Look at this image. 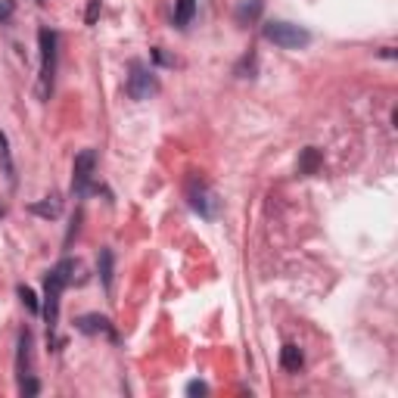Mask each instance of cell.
Masks as SVG:
<instances>
[{"instance_id":"1","label":"cell","mask_w":398,"mask_h":398,"mask_svg":"<svg viewBox=\"0 0 398 398\" xmlns=\"http://www.w3.org/2000/svg\"><path fill=\"white\" fill-rule=\"evenodd\" d=\"M75 271H78L75 258H60L44 277V305H41V314H44V321L50 327L53 345H62V339L56 336V324H60V296L66 293V286L75 280Z\"/></svg>"},{"instance_id":"2","label":"cell","mask_w":398,"mask_h":398,"mask_svg":"<svg viewBox=\"0 0 398 398\" xmlns=\"http://www.w3.org/2000/svg\"><path fill=\"white\" fill-rule=\"evenodd\" d=\"M38 47H41V81H38V97L50 100L53 93V78H56V53H60V34L53 28H41L38 32Z\"/></svg>"},{"instance_id":"3","label":"cell","mask_w":398,"mask_h":398,"mask_svg":"<svg viewBox=\"0 0 398 398\" xmlns=\"http://www.w3.org/2000/svg\"><path fill=\"white\" fill-rule=\"evenodd\" d=\"M262 34H265V41H271V44L280 47V50H302V47L311 44V32H305L302 25L284 22V19H271V22H265Z\"/></svg>"},{"instance_id":"4","label":"cell","mask_w":398,"mask_h":398,"mask_svg":"<svg viewBox=\"0 0 398 398\" xmlns=\"http://www.w3.org/2000/svg\"><path fill=\"white\" fill-rule=\"evenodd\" d=\"M93 168H97V153L93 150H81L75 156V165H72V197L84 199L91 193H97V184H93Z\"/></svg>"},{"instance_id":"5","label":"cell","mask_w":398,"mask_h":398,"mask_svg":"<svg viewBox=\"0 0 398 398\" xmlns=\"http://www.w3.org/2000/svg\"><path fill=\"white\" fill-rule=\"evenodd\" d=\"M125 91H128V97H131V100H150V97H153V93L159 91L156 72L150 69L143 60H131V62H128Z\"/></svg>"},{"instance_id":"6","label":"cell","mask_w":398,"mask_h":398,"mask_svg":"<svg viewBox=\"0 0 398 398\" xmlns=\"http://www.w3.org/2000/svg\"><path fill=\"white\" fill-rule=\"evenodd\" d=\"M187 202H190V208L199 215V218L212 221L215 215H218V197L212 193V187L206 184L199 175H193L187 180Z\"/></svg>"},{"instance_id":"7","label":"cell","mask_w":398,"mask_h":398,"mask_svg":"<svg viewBox=\"0 0 398 398\" xmlns=\"http://www.w3.org/2000/svg\"><path fill=\"white\" fill-rule=\"evenodd\" d=\"M75 330L84 333V336H97V333H103V336H110V339H119V336H115L112 321L106 314H81L75 321Z\"/></svg>"},{"instance_id":"8","label":"cell","mask_w":398,"mask_h":398,"mask_svg":"<svg viewBox=\"0 0 398 398\" xmlns=\"http://www.w3.org/2000/svg\"><path fill=\"white\" fill-rule=\"evenodd\" d=\"M16 373L19 380L32 373V330L19 333V354H16Z\"/></svg>"},{"instance_id":"9","label":"cell","mask_w":398,"mask_h":398,"mask_svg":"<svg viewBox=\"0 0 398 398\" xmlns=\"http://www.w3.org/2000/svg\"><path fill=\"white\" fill-rule=\"evenodd\" d=\"M262 13H265V0H240L234 19H237V25H252V22H258Z\"/></svg>"},{"instance_id":"10","label":"cell","mask_w":398,"mask_h":398,"mask_svg":"<svg viewBox=\"0 0 398 398\" xmlns=\"http://www.w3.org/2000/svg\"><path fill=\"white\" fill-rule=\"evenodd\" d=\"M302 364H305V354H302V349H299V345H293V343H286L284 349H280V367L296 373Z\"/></svg>"},{"instance_id":"11","label":"cell","mask_w":398,"mask_h":398,"mask_svg":"<svg viewBox=\"0 0 398 398\" xmlns=\"http://www.w3.org/2000/svg\"><path fill=\"white\" fill-rule=\"evenodd\" d=\"M115 256L112 249H100V262H97V271H100V280H103V289L112 293V271H115Z\"/></svg>"},{"instance_id":"12","label":"cell","mask_w":398,"mask_h":398,"mask_svg":"<svg viewBox=\"0 0 398 398\" xmlns=\"http://www.w3.org/2000/svg\"><path fill=\"white\" fill-rule=\"evenodd\" d=\"M321 162H324L321 150H314V147L302 150V156H299V175H317V168H321Z\"/></svg>"},{"instance_id":"13","label":"cell","mask_w":398,"mask_h":398,"mask_svg":"<svg viewBox=\"0 0 398 398\" xmlns=\"http://www.w3.org/2000/svg\"><path fill=\"white\" fill-rule=\"evenodd\" d=\"M197 16V0H175V25L187 28Z\"/></svg>"},{"instance_id":"14","label":"cell","mask_w":398,"mask_h":398,"mask_svg":"<svg viewBox=\"0 0 398 398\" xmlns=\"http://www.w3.org/2000/svg\"><path fill=\"white\" fill-rule=\"evenodd\" d=\"M28 212L41 215V218H60L62 206H60V199H56V197H47L44 202H32V206H28Z\"/></svg>"},{"instance_id":"15","label":"cell","mask_w":398,"mask_h":398,"mask_svg":"<svg viewBox=\"0 0 398 398\" xmlns=\"http://www.w3.org/2000/svg\"><path fill=\"white\" fill-rule=\"evenodd\" d=\"M234 75L237 78H256V53H246L234 66Z\"/></svg>"},{"instance_id":"16","label":"cell","mask_w":398,"mask_h":398,"mask_svg":"<svg viewBox=\"0 0 398 398\" xmlns=\"http://www.w3.org/2000/svg\"><path fill=\"white\" fill-rule=\"evenodd\" d=\"M19 299H22V305L32 311V314H38L41 311V302H38V296H34L32 286H19Z\"/></svg>"},{"instance_id":"17","label":"cell","mask_w":398,"mask_h":398,"mask_svg":"<svg viewBox=\"0 0 398 398\" xmlns=\"http://www.w3.org/2000/svg\"><path fill=\"white\" fill-rule=\"evenodd\" d=\"M0 162H4L6 175L13 178V159H10V143H6V134L0 131Z\"/></svg>"},{"instance_id":"18","label":"cell","mask_w":398,"mask_h":398,"mask_svg":"<svg viewBox=\"0 0 398 398\" xmlns=\"http://www.w3.org/2000/svg\"><path fill=\"white\" fill-rule=\"evenodd\" d=\"M19 392H22V395H38V392H41V383L34 380L32 373H28V376H22V380H19Z\"/></svg>"},{"instance_id":"19","label":"cell","mask_w":398,"mask_h":398,"mask_svg":"<svg viewBox=\"0 0 398 398\" xmlns=\"http://www.w3.org/2000/svg\"><path fill=\"white\" fill-rule=\"evenodd\" d=\"M208 392V386L202 380H193V383H187V395H206Z\"/></svg>"},{"instance_id":"20","label":"cell","mask_w":398,"mask_h":398,"mask_svg":"<svg viewBox=\"0 0 398 398\" xmlns=\"http://www.w3.org/2000/svg\"><path fill=\"white\" fill-rule=\"evenodd\" d=\"M153 60L159 62V66H175V60H171V56H165V53H162V50H159V47L153 50Z\"/></svg>"},{"instance_id":"21","label":"cell","mask_w":398,"mask_h":398,"mask_svg":"<svg viewBox=\"0 0 398 398\" xmlns=\"http://www.w3.org/2000/svg\"><path fill=\"white\" fill-rule=\"evenodd\" d=\"M10 16H13V4L10 0H0V22H6Z\"/></svg>"},{"instance_id":"22","label":"cell","mask_w":398,"mask_h":398,"mask_svg":"<svg viewBox=\"0 0 398 398\" xmlns=\"http://www.w3.org/2000/svg\"><path fill=\"white\" fill-rule=\"evenodd\" d=\"M97 13H100V0H91V10H88V25L97 22Z\"/></svg>"},{"instance_id":"23","label":"cell","mask_w":398,"mask_h":398,"mask_svg":"<svg viewBox=\"0 0 398 398\" xmlns=\"http://www.w3.org/2000/svg\"><path fill=\"white\" fill-rule=\"evenodd\" d=\"M383 60H395V50L392 47H383Z\"/></svg>"},{"instance_id":"24","label":"cell","mask_w":398,"mask_h":398,"mask_svg":"<svg viewBox=\"0 0 398 398\" xmlns=\"http://www.w3.org/2000/svg\"><path fill=\"white\" fill-rule=\"evenodd\" d=\"M38 4H44V0H38Z\"/></svg>"}]
</instances>
